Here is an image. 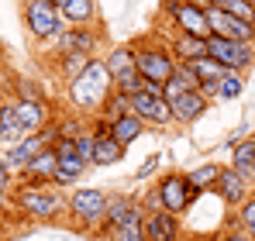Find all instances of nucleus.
Instances as JSON below:
<instances>
[{"label":"nucleus","instance_id":"obj_36","mask_svg":"<svg viewBox=\"0 0 255 241\" xmlns=\"http://www.w3.org/2000/svg\"><path fill=\"white\" fill-rule=\"evenodd\" d=\"M159 152H155V155H148V159L141 162V169H138V172H134V176H138V179H148V176H152V172H155V169H159Z\"/></svg>","mask_w":255,"mask_h":241},{"label":"nucleus","instance_id":"obj_23","mask_svg":"<svg viewBox=\"0 0 255 241\" xmlns=\"http://www.w3.org/2000/svg\"><path fill=\"white\" fill-rule=\"evenodd\" d=\"M141 131H145V120L138 118V114H125V118L111 120V138H118L125 148L134 141V138H141Z\"/></svg>","mask_w":255,"mask_h":241},{"label":"nucleus","instance_id":"obj_7","mask_svg":"<svg viewBox=\"0 0 255 241\" xmlns=\"http://www.w3.org/2000/svg\"><path fill=\"white\" fill-rule=\"evenodd\" d=\"M24 24H28V31H31V38H55L66 24H62V17H59V7L52 3V0H35V3H28L24 7Z\"/></svg>","mask_w":255,"mask_h":241},{"label":"nucleus","instance_id":"obj_39","mask_svg":"<svg viewBox=\"0 0 255 241\" xmlns=\"http://www.w3.org/2000/svg\"><path fill=\"white\" fill-rule=\"evenodd\" d=\"M221 241H255V238L249 235V231H228V235H224Z\"/></svg>","mask_w":255,"mask_h":241},{"label":"nucleus","instance_id":"obj_12","mask_svg":"<svg viewBox=\"0 0 255 241\" xmlns=\"http://www.w3.org/2000/svg\"><path fill=\"white\" fill-rule=\"evenodd\" d=\"M131 114H138L145 124H155V127L176 124V120H172V111H169V100H166V97H152V93H145V90L131 97Z\"/></svg>","mask_w":255,"mask_h":241},{"label":"nucleus","instance_id":"obj_35","mask_svg":"<svg viewBox=\"0 0 255 241\" xmlns=\"http://www.w3.org/2000/svg\"><path fill=\"white\" fill-rule=\"evenodd\" d=\"M172 76H176V80L183 83L186 90H200V80L193 76V69H190L186 62H176V73H172Z\"/></svg>","mask_w":255,"mask_h":241},{"label":"nucleus","instance_id":"obj_16","mask_svg":"<svg viewBox=\"0 0 255 241\" xmlns=\"http://www.w3.org/2000/svg\"><path fill=\"white\" fill-rule=\"evenodd\" d=\"M14 111H17V124H21L24 134H35V131H42L45 124L55 120L52 111H48V100H45V104H38V100H17Z\"/></svg>","mask_w":255,"mask_h":241},{"label":"nucleus","instance_id":"obj_13","mask_svg":"<svg viewBox=\"0 0 255 241\" xmlns=\"http://www.w3.org/2000/svg\"><path fill=\"white\" fill-rule=\"evenodd\" d=\"M214 190H217V197L228 203V207H242V203L252 197V193H249V176H245V172H238L235 165L221 169V176H217Z\"/></svg>","mask_w":255,"mask_h":241},{"label":"nucleus","instance_id":"obj_6","mask_svg":"<svg viewBox=\"0 0 255 241\" xmlns=\"http://www.w3.org/2000/svg\"><path fill=\"white\" fill-rule=\"evenodd\" d=\"M66 210L86 224V228H100V221H104V214H107V193H100V190H73L69 197H66Z\"/></svg>","mask_w":255,"mask_h":241},{"label":"nucleus","instance_id":"obj_2","mask_svg":"<svg viewBox=\"0 0 255 241\" xmlns=\"http://www.w3.org/2000/svg\"><path fill=\"white\" fill-rule=\"evenodd\" d=\"M66 86H69V100H73V107H80V111H100L104 100H107L111 90H114V80H111L104 59L93 55V59L86 62L83 73H80L73 83H66Z\"/></svg>","mask_w":255,"mask_h":241},{"label":"nucleus","instance_id":"obj_40","mask_svg":"<svg viewBox=\"0 0 255 241\" xmlns=\"http://www.w3.org/2000/svg\"><path fill=\"white\" fill-rule=\"evenodd\" d=\"M21 3H24V7H28V3H35V0H21Z\"/></svg>","mask_w":255,"mask_h":241},{"label":"nucleus","instance_id":"obj_19","mask_svg":"<svg viewBox=\"0 0 255 241\" xmlns=\"http://www.w3.org/2000/svg\"><path fill=\"white\" fill-rule=\"evenodd\" d=\"M131 210H134V200H128V197H107V214H104V221H100V235L104 238H114L121 228H125V221L131 217Z\"/></svg>","mask_w":255,"mask_h":241},{"label":"nucleus","instance_id":"obj_42","mask_svg":"<svg viewBox=\"0 0 255 241\" xmlns=\"http://www.w3.org/2000/svg\"><path fill=\"white\" fill-rule=\"evenodd\" d=\"M252 179H255V162H252Z\"/></svg>","mask_w":255,"mask_h":241},{"label":"nucleus","instance_id":"obj_1","mask_svg":"<svg viewBox=\"0 0 255 241\" xmlns=\"http://www.w3.org/2000/svg\"><path fill=\"white\" fill-rule=\"evenodd\" d=\"M10 203L31 221H55L66 210V197L55 190V183H35V179H24L14 190Z\"/></svg>","mask_w":255,"mask_h":241},{"label":"nucleus","instance_id":"obj_22","mask_svg":"<svg viewBox=\"0 0 255 241\" xmlns=\"http://www.w3.org/2000/svg\"><path fill=\"white\" fill-rule=\"evenodd\" d=\"M93 165H118L125 159V145L111 134H93Z\"/></svg>","mask_w":255,"mask_h":241},{"label":"nucleus","instance_id":"obj_11","mask_svg":"<svg viewBox=\"0 0 255 241\" xmlns=\"http://www.w3.org/2000/svg\"><path fill=\"white\" fill-rule=\"evenodd\" d=\"M52 41H55V59H62V55H93L100 35H97L93 24H86V28H62Z\"/></svg>","mask_w":255,"mask_h":241},{"label":"nucleus","instance_id":"obj_32","mask_svg":"<svg viewBox=\"0 0 255 241\" xmlns=\"http://www.w3.org/2000/svg\"><path fill=\"white\" fill-rule=\"evenodd\" d=\"M21 97L17 100H38V104H45L48 97H45V90L38 86V83H31V80H17V86H14Z\"/></svg>","mask_w":255,"mask_h":241},{"label":"nucleus","instance_id":"obj_37","mask_svg":"<svg viewBox=\"0 0 255 241\" xmlns=\"http://www.w3.org/2000/svg\"><path fill=\"white\" fill-rule=\"evenodd\" d=\"M141 210H145V214H159V210H162V197H159V190L145 193V203H141Z\"/></svg>","mask_w":255,"mask_h":241},{"label":"nucleus","instance_id":"obj_28","mask_svg":"<svg viewBox=\"0 0 255 241\" xmlns=\"http://www.w3.org/2000/svg\"><path fill=\"white\" fill-rule=\"evenodd\" d=\"M125 114H131V97L111 90V97H107L104 107H100V120H118V118H125Z\"/></svg>","mask_w":255,"mask_h":241},{"label":"nucleus","instance_id":"obj_8","mask_svg":"<svg viewBox=\"0 0 255 241\" xmlns=\"http://www.w3.org/2000/svg\"><path fill=\"white\" fill-rule=\"evenodd\" d=\"M204 14H207V28H211V35L255 45V24L242 21V17H235V14H228V10H224V7H217V3H214V7H207Z\"/></svg>","mask_w":255,"mask_h":241},{"label":"nucleus","instance_id":"obj_31","mask_svg":"<svg viewBox=\"0 0 255 241\" xmlns=\"http://www.w3.org/2000/svg\"><path fill=\"white\" fill-rule=\"evenodd\" d=\"M217 7H224L228 14H235V17H242V21L255 24V3H252V0H221Z\"/></svg>","mask_w":255,"mask_h":241},{"label":"nucleus","instance_id":"obj_24","mask_svg":"<svg viewBox=\"0 0 255 241\" xmlns=\"http://www.w3.org/2000/svg\"><path fill=\"white\" fill-rule=\"evenodd\" d=\"M21 138H24V131H21V124H17V111H14V104H0V141L17 145Z\"/></svg>","mask_w":255,"mask_h":241},{"label":"nucleus","instance_id":"obj_27","mask_svg":"<svg viewBox=\"0 0 255 241\" xmlns=\"http://www.w3.org/2000/svg\"><path fill=\"white\" fill-rule=\"evenodd\" d=\"M186 66L193 69V76L200 80V86H204V83H217L224 73H228L221 62H214L211 55H200V59H193V62H186Z\"/></svg>","mask_w":255,"mask_h":241},{"label":"nucleus","instance_id":"obj_4","mask_svg":"<svg viewBox=\"0 0 255 241\" xmlns=\"http://www.w3.org/2000/svg\"><path fill=\"white\" fill-rule=\"evenodd\" d=\"M162 97L169 100V111H172V120L176 124H190V120H197L207 111V97L200 90H186L176 76L162 86Z\"/></svg>","mask_w":255,"mask_h":241},{"label":"nucleus","instance_id":"obj_25","mask_svg":"<svg viewBox=\"0 0 255 241\" xmlns=\"http://www.w3.org/2000/svg\"><path fill=\"white\" fill-rule=\"evenodd\" d=\"M252 162H255V138H242L231 145V165L238 172H245L249 179H252Z\"/></svg>","mask_w":255,"mask_h":241},{"label":"nucleus","instance_id":"obj_5","mask_svg":"<svg viewBox=\"0 0 255 241\" xmlns=\"http://www.w3.org/2000/svg\"><path fill=\"white\" fill-rule=\"evenodd\" d=\"M207 55L214 62H221L224 69H235V73H245V69L255 66V45H249V41H231V38L207 35Z\"/></svg>","mask_w":255,"mask_h":241},{"label":"nucleus","instance_id":"obj_43","mask_svg":"<svg viewBox=\"0 0 255 241\" xmlns=\"http://www.w3.org/2000/svg\"><path fill=\"white\" fill-rule=\"evenodd\" d=\"M207 3H221V0H207Z\"/></svg>","mask_w":255,"mask_h":241},{"label":"nucleus","instance_id":"obj_41","mask_svg":"<svg viewBox=\"0 0 255 241\" xmlns=\"http://www.w3.org/2000/svg\"><path fill=\"white\" fill-rule=\"evenodd\" d=\"M249 235H252V238H255V228H249Z\"/></svg>","mask_w":255,"mask_h":241},{"label":"nucleus","instance_id":"obj_30","mask_svg":"<svg viewBox=\"0 0 255 241\" xmlns=\"http://www.w3.org/2000/svg\"><path fill=\"white\" fill-rule=\"evenodd\" d=\"M90 59H93V55H62L55 69H59V76H62L66 83H73L86 69V62H90Z\"/></svg>","mask_w":255,"mask_h":241},{"label":"nucleus","instance_id":"obj_33","mask_svg":"<svg viewBox=\"0 0 255 241\" xmlns=\"http://www.w3.org/2000/svg\"><path fill=\"white\" fill-rule=\"evenodd\" d=\"M73 141H76V152H80V159L93 165V141H97V138H93V131H90V134H83V131H80Z\"/></svg>","mask_w":255,"mask_h":241},{"label":"nucleus","instance_id":"obj_17","mask_svg":"<svg viewBox=\"0 0 255 241\" xmlns=\"http://www.w3.org/2000/svg\"><path fill=\"white\" fill-rule=\"evenodd\" d=\"M59 7V17L66 28H86L97 17V3L93 0H52Z\"/></svg>","mask_w":255,"mask_h":241},{"label":"nucleus","instance_id":"obj_10","mask_svg":"<svg viewBox=\"0 0 255 241\" xmlns=\"http://www.w3.org/2000/svg\"><path fill=\"white\" fill-rule=\"evenodd\" d=\"M166 14L176 24V31H186V35H197V38H207L211 28H207V14L190 3V0H166Z\"/></svg>","mask_w":255,"mask_h":241},{"label":"nucleus","instance_id":"obj_3","mask_svg":"<svg viewBox=\"0 0 255 241\" xmlns=\"http://www.w3.org/2000/svg\"><path fill=\"white\" fill-rule=\"evenodd\" d=\"M134 69H138V76L145 83L166 86L172 80V73H176V59L162 45H134Z\"/></svg>","mask_w":255,"mask_h":241},{"label":"nucleus","instance_id":"obj_45","mask_svg":"<svg viewBox=\"0 0 255 241\" xmlns=\"http://www.w3.org/2000/svg\"><path fill=\"white\" fill-rule=\"evenodd\" d=\"M114 241H118V238H114Z\"/></svg>","mask_w":255,"mask_h":241},{"label":"nucleus","instance_id":"obj_15","mask_svg":"<svg viewBox=\"0 0 255 241\" xmlns=\"http://www.w3.org/2000/svg\"><path fill=\"white\" fill-rule=\"evenodd\" d=\"M141 238L145 241H179V217L169 210L145 214L141 221Z\"/></svg>","mask_w":255,"mask_h":241},{"label":"nucleus","instance_id":"obj_9","mask_svg":"<svg viewBox=\"0 0 255 241\" xmlns=\"http://www.w3.org/2000/svg\"><path fill=\"white\" fill-rule=\"evenodd\" d=\"M155 190H159V197H162V210H169L176 217L197 200V193H193L190 183H186V172H166V176L155 183Z\"/></svg>","mask_w":255,"mask_h":241},{"label":"nucleus","instance_id":"obj_21","mask_svg":"<svg viewBox=\"0 0 255 241\" xmlns=\"http://www.w3.org/2000/svg\"><path fill=\"white\" fill-rule=\"evenodd\" d=\"M104 66H107V73H111L114 83L134 76V73H138V69H134V45H118V48L104 59Z\"/></svg>","mask_w":255,"mask_h":241},{"label":"nucleus","instance_id":"obj_26","mask_svg":"<svg viewBox=\"0 0 255 241\" xmlns=\"http://www.w3.org/2000/svg\"><path fill=\"white\" fill-rule=\"evenodd\" d=\"M217 176H221V165H214V162H207V165H197L193 172H186V183H190V190L200 197L204 190H211L214 183H217Z\"/></svg>","mask_w":255,"mask_h":241},{"label":"nucleus","instance_id":"obj_44","mask_svg":"<svg viewBox=\"0 0 255 241\" xmlns=\"http://www.w3.org/2000/svg\"><path fill=\"white\" fill-rule=\"evenodd\" d=\"M252 3H255V0H252Z\"/></svg>","mask_w":255,"mask_h":241},{"label":"nucleus","instance_id":"obj_18","mask_svg":"<svg viewBox=\"0 0 255 241\" xmlns=\"http://www.w3.org/2000/svg\"><path fill=\"white\" fill-rule=\"evenodd\" d=\"M59 172V155H55V145H45L38 155H31L24 165V179H35V183H52Z\"/></svg>","mask_w":255,"mask_h":241},{"label":"nucleus","instance_id":"obj_29","mask_svg":"<svg viewBox=\"0 0 255 241\" xmlns=\"http://www.w3.org/2000/svg\"><path fill=\"white\" fill-rule=\"evenodd\" d=\"M242 90H245V80H242V73H235V69H228V73L217 80V97H221V100H238Z\"/></svg>","mask_w":255,"mask_h":241},{"label":"nucleus","instance_id":"obj_38","mask_svg":"<svg viewBox=\"0 0 255 241\" xmlns=\"http://www.w3.org/2000/svg\"><path fill=\"white\" fill-rule=\"evenodd\" d=\"M10 179H14V176H10V172L3 169V162H0V197H3V193L10 190Z\"/></svg>","mask_w":255,"mask_h":241},{"label":"nucleus","instance_id":"obj_34","mask_svg":"<svg viewBox=\"0 0 255 241\" xmlns=\"http://www.w3.org/2000/svg\"><path fill=\"white\" fill-rule=\"evenodd\" d=\"M238 224H242L245 231H249V228H255V193L242 203V207H238Z\"/></svg>","mask_w":255,"mask_h":241},{"label":"nucleus","instance_id":"obj_14","mask_svg":"<svg viewBox=\"0 0 255 241\" xmlns=\"http://www.w3.org/2000/svg\"><path fill=\"white\" fill-rule=\"evenodd\" d=\"M55 155H59V172H55L52 183H59V186H66V183H73L76 176H83L86 165H90V162L80 159L73 138H59V141H55Z\"/></svg>","mask_w":255,"mask_h":241},{"label":"nucleus","instance_id":"obj_20","mask_svg":"<svg viewBox=\"0 0 255 241\" xmlns=\"http://www.w3.org/2000/svg\"><path fill=\"white\" fill-rule=\"evenodd\" d=\"M172 59L176 62H193L200 55H207V38H197V35H186V31H176L169 45Z\"/></svg>","mask_w":255,"mask_h":241}]
</instances>
